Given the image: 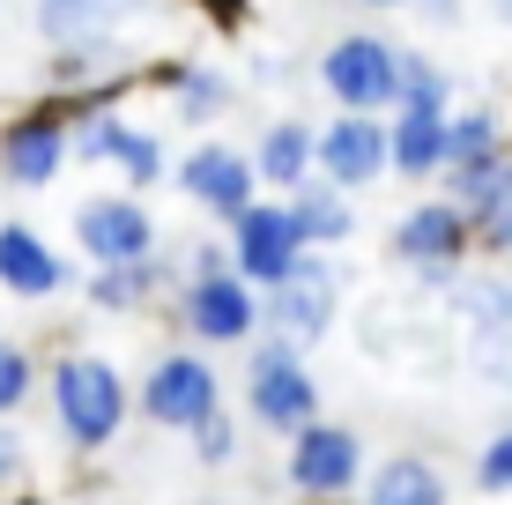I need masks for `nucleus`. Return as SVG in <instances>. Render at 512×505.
Listing matches in <instances>:
<instances>
[{"label": "nucleus", "mask_w": 512, "mask_h": 505, "mask_svg": "<svg viewBox=\"0 0 512 505\" xmlns=\"http://www.w3.org/2000/svg\"><path fill=\"white\" fill-rule=\"evenodd\" d=\"M282 201H290V223H297V238H305L312 253H334V246H349V238H357V194L327 186L320 171H312L297 194H282Z\"/></svg>", "instance_id": "obj_23"}, {"label": "nucleus", "mask_w": 512, "mask_h": 505, "mask_svg": "<svg viewBox=\"0 0 512 505\" xmlns=\"http://www.w3.org/2000/svg\"><path fill=\"white\" fill-rule=\"evenodd\" d=\"M82 505H104V498H82Z\"/></svg>", "instance_id": "obj_37"}, {"label": "nucleus", "mask_w": 512, "mask_h": 505, "mask_svg": "<svg viewBox=\"0 0 512 505\" xmlns=\"http://www.w3.org/2000/svg\"><path fill=\"white\" fill-rule=\"evenodd\" d=\"M364 431L357 424H334V416H312L305 431H290V454H282V483H290V498L305 505H349L364 491Z\"/></svg>", "instance_id": "obj_4"}, {"label": "nucleus", "mask_w": 512, "mask_h": 505, "mask_svg": "<svg viewBox=\"0 0 512 505\" xmlns=\"http://www.w3.org/2000/svg\"><path fill=\"white\" fill-rule=\"evenodd\" d=\"M312 164L342 194H372L386 179V119L379 112H334L327 127H312Z\"/></svg>", "instance_id": "obj_13"}, {"label": "nucleus", "mask_w": 512, "mask_h": 505, "mask_svg": "<svg viewBox=\"0 0 512 505\" xmlns=\"http://www.w3.org/2000/svg\"><path fill=\"white\" fill-rule=\"evenodd\" d=\"M45 75L52 97H119L127 82L149 75V60L127 38H75V45H45Z\"/></svg>", "instance_id": "obj_15"}, {"label": "nucleus", "mask_w": 512, "mask_h": 505, "mask_svg": "<svg viewBox=\"0 0 512 505\" xmlns=\"http://www.w3.org/2000/svg\"><path fill=\"white\" fill-rule=\"evenodd\" d=\"M357 8H409V0H357Z\"/></svg>", "instance_id": "obj_34"}, {"label": "nucleus", "mask_w": 512, "mask_h": 505, "mask_svg": "<svg viewBox=\"0 0 512 505\" xmlns=\"http://www.w3.org/2000/svg\"><path fill=\"white\" fill-rule=\"evenodd\" d=\"M297 505H305V498H297Z\"/></svg>", "instance_id": "obj_38"}, {"label": "nucleus", "mask_w": 512, "mask_h": 505, "mask_svg": "<svg viewBox=\"0 0 512 505\" xmlns=\"http://www.w3.org/2000/svg\"><path fill=\"white\" fill-rule=\"evenodd\" d=\"M238 446H245V424L231 409H208L201 424L186 431V454H193V468H231L238 461Z\"/></svg>", "instance_id": "obj_29"}, {"label": "nucleus", "mask_w": 512, "mask_h": 505, "mask_svg": "<svg viewBox=\"0 0 512 505\" xmlns=\"http://www.w3.org/2000/svg\"><path fill=\"white\" fill-rule=\"evenodd\" d=\"M446 201L468 208V231L483 260H512V149L483 171H446Z\"/></svg>", "instance_id": "obj_17"}, {"label": "nucleus", "mask_w": 512, "mask_h": 505, "mask_svg": "<svg viewBox=\"0 0 512 505\" xmlns=\"http://www.w3.org/2000/svg\"><path fill=\"white\" fill-rule=\"evenodd\" d=\"M149 75L171 90V112H179L186 127H208V119H223L238 104V82L223 75V67H208V60H164V67H149Z\"/></svg>", "instance_id": "obj_24"}, {"label": "nucleus", "mask_w": 512, "mask_h": 505, "mask_svg": "<svg viewBox=\"0 0 512 505\" xmlns=\"http://www.w3.org/2000/svg\"><path fill=\"white\" fill-rule=\"evenodd\" d=\"M409 8L423 15V23H438V30H453V23H461V0H409Z\"/></svg>", "instance_id": "obj_32"}, {"label": "nucleus", "mask_w": 512, "mask_h": 505, "mask_svg": "<svg viewBox=\"0 0 512 505\" xmlns=\"http://www.w3.org/2000/svg\"><path fill=\"white\" fill-rule=\"evenodd\" d=\"M193 505H231V498H193Z\"/></svg>", "instance_id": "obj_35"}, {"label": "nucleus", "mask_w": 512, "mask_h": 505, "mask_svg": "<svg viewBox=\"0 0 512 505\" xmlns=\"http://www.w3.org/2000/svg\"><path fill=\"white\" fill-rule=\"evenodd\" d=\"M67 164H75V142H67V104L60 97H38V104L0 119V186L45 194Z\"/></svg>", "instance_id": "obj_9"}, {"label": "nucleus", "mask_w": 512, "mask_h": 505, "mask_svg": "<svg viewBox=\"0 0 512 505\" xmlns=\"http://www.w3.org/2000/svg\"><path fill=\"white\" fill-rule=\"evenodd\" d=\"M401 104H409V112H453V75L431 60V52H416V45L401 52Z\"/></svg>", "instance_id": "obj_28"}, {"label": "nucleus", "mask_w": 512, "mask_h": 505, "mask_svg": "<svg viewBox=\"0 0 512 505\" xmlns=\"http://www.w3.org/2000/svg\"><path fill=\"white\" fill-rule=\"evenodd\" d=\"M67 283H75V268H67V253L52 246L38 223H0V290L15 305H45Z\"/></svg>", "instance_id": "obj_18"}, {"label": "nucleus", "mask_w": 512, "mask_h": 505, "mask_svg": "<svg viewBox=\"0 0 512 505\" xmlns=\"http://www.w3.org/2000/svg\"><path fill=\"white\" fill-rule=\"evenodd\" d=\"M505 104H453L446 112V171H483V164H498V156L512 149L505 142ZM438 171V179H446Z\"/></svg>", "instance_id": "obj_25"}, {"label": "nucleus", "mask_w": 512, "mask_h": 505, "mask_svg": "<svg viewBox=\"0 0 512 505\" xmlns=\"http://www.w3.org/2000/svg\"><path fill=\"white\" fill-rule=\"evenodd\" d=\"M320 416V372L297 342L260 335L245 342V424L268 431V439H290Z\"/></svg>", "instance_id": "obj_2"}, {"label": "nucleus", "mask_w": 512, "mask_h": 505, "mask_svg": "<svg viewBox=\"0 0 512 505\" xmlns=\"http://www.w3.org/2000/svg\"><path fill=\"white\" fill-rule=\"evenodd\" d=\"M171 320L193 350H245L260 335V290L245 283L238 268H201V275H179L171 290Z\"/></svg>", "instance_id": "obj_5"}, {"label": "nucleus", "mask_w": 512, "mask_h": 505, "mask_svg": "<svg viewBox=\"0 0 512 505\" xmlns=\"http://www.w3.org/2000/svg\"><path fill=\"white\" fill-rule=\"evenodd\" d=\"M149 15V0H30V30L45 45H75V38H119L127 23Z\"/></svg>", "instance_id": "obj_19"}, {"label": "nucleus", "mask_w": 512, "mask_h": 505, "mask_svg": "<svg viewBox=\"0 0 512 505\" xmlns=\"http://www.w3.org/2000/svg\"><path fill=\"white\" fill-rule=\"evenodd\" d=\"M401 38H386V30H342L320 60H312V75H320V90L334 97V112H394L401 104Z\"/></svg>", "instance_id": "obj_3"}, {"label": "nucleus", "mask_w": 512, "mask_h": 505, "mask_svg": "<svg viewBox=\"0 0 512 505\" xmlns=\"http://www.w3.org/2000/svg\"><path fill=\"white\" fill-rule=\"evenodd\" d=\"M23 476H30V446H23L15 424H0V491H15Z\"/></svg>", "instance_id": "obj_31"}, {"label": "nucleus", "mask_w": 512, "mask_h": 505, "mask_svg": "<svg viewBox=\"0 0 512 505\" xmlns=\"http://www.w3.org/2000/svg\"><path fill=\"white\" fill-rule=\"evenodd\" d=\"M253 156V179L260 186H275V194H297V186L312 179V119H297V112H282V119H268L260 127V142L245 149Z\"/></svg>", "instance_id": "obj_22"}, {"label": "nucleus", "mask_w": 512, "mask_h": 505, "mask_svg": "<svg viewBox=\"0 0 512 505\" xmlns=\"http://www.w3.org/2000/svg\"><path fill=\"white\" fill-rule=\"evenodd\" d=\"M179 290V260L164 246L141 253V260H119V268H90L82 275V305L104 312V320H134V312H156Z\"/></svg>", "instance_id": "obj_16"}, {"label": "nucleus", "mask_w": 512, "mask_h": 505, "mask_svg": "<svg viewBox=\"0 0 512 505\" xmlns=\"http://www.w3.org/2000/svg\"><path fill=\"white\" fill-rule=\"evenodd\" d=\"M475 491L483 498H512V424L483 439V454H475Z\"/></svg>", "instance_id": "obj_30"}, {"label": "nucleus", "mask_w": 512, "mask_h": 505, "mask_svg": "<svg viewBox=\"0 0 512 505\" xmlns=\"http://www.w3.org/2000/svg\"><path fill=\"white\" fill-rule=\"evenodd\" d=\"M104 171H119V179H127V194H149V186L171 179V149H164V134H156V127H134V119H127Z\"/></svg>", "instance_id": "obj_26"}, {"label": "nucleus", "mask_w": 512, "mask_h": 505, "mask_svg": "<svg viewBox=\"0 0 512 505\" xmlns=\"http://www.w3.org/2000/svg\"><path fill=\"white\" fill-rule=\"evenodd\" d=\"M394 260L416 275V298H446L453 283H461V268H468V253H475V231H468V208L461 201H416L409 216L394 223Z\"/></svg>", "instance_id": "obj_7"}, {"label": "nucleus", "mask_w": 512, "mask_h": 505, "mask_svg": "<svg viewBox=\"0 0 512 505\" xmlns=\"http://www.w3.org/2000/svg\"><path fill=\"white\" fill-rule=\"evenodd\" d=\"M171 186H179L201 216H216V223H231L245 201H260L253 156L231 149V142H193L186 156H171Z\"/></svg>", "instance_id": "obj_14"}, {"label": "nucleus", "mask_w": 512, "mask_h": 505, "mask_svg": "<svg viewBox=\"0 0 512 505\" xmlns=\"http://www.w3.org/2000/svg\"><path fill=\"white\" fill-rule=\"evenodd\" d=\"M134 409H141V424H149V431H179V439H186L208 409H223V372H216V357L193 350V342L156 350L149 372H141V387H134Z\"/></svg>", "instance_id": "obj_6"}, {"label": "nucleus", "mask_w": 512, "mask_h": 505, "mask_svg": "<svg viewBox=\"0 0 512 505\" xmlns=\"http://www.w3.org/2000/svg\"><path fill=\"white\" fill-rule=\"evenodd\" d=\"M453 320L468 327V364L483 379H512V283L505 275H461L446 290Z\"/></svg>", "instance_id": "obj_12"}, {"label": "nucleus", "mask_w": 512, "mask_h": 505, "mask_svg": "<svg viewBox=\"0 0 512 505\" xmlns=\"http://www.w3.org/2000/svg\"><path fill=\"white\" fill-rule=\"evenodd\" d=\"M67 231H75V253L90 260V268H119V260H141V253L164 246L149 194H127V186H119V194H90V201H75Z\"/></svg>", "instance_id": "obj_10"}, {"label": "nucleus", "mask_w": 512, "mask_h": 505, "mask_svg": "<svg viewBox=\"0 0 512 505\" xmlns=\"http://www.w3.org/2000/svg\"><path fill=\"white\" fill-rule=\"evenodd\" d=\"M334 320H342V268H334L327 253H305L275 290H260V327L282 335V342H297V350L327 342Z\"/></svg>", "instance_id": "obj_8"}, {"label": "nucleus", "mask_w": 512, "mask_h": 505, "mask_svg": "<svg viewBox=\"0 0 512 505\" xmlns=\"http://www.w3.org/2000/svg\"><path fill=\"white\" fill-rule=\"evenodd\" d=\"M38 387H45V372H38V357H30V342L0 335V424H15V416L38 402Z\"/></svg>", "instance_id": "obj_27"}, {"label": "nucleus", "mask_w": 512, "mask_h": 505, "mask_svg": "<svg viewBox=\"0 0 512 505\" xmlns=\"http://www.w3.org/2000/svg\"><path fill=\"white\" fill-rule=\"evenodd\" d=\"M483 8H490V23H505V30H512V0H483Z\"/></svg>", "instance_id": "obj_33"}, {"label": "nucleus", "mask_w": 512, "mask_h": 505, "mask_svg": "<svg viewBox=\"0 0 512 505\" xmlns=\"http://www.w3.org/2000/svg\"><path fill=\"white\" fill-rule=\"evenodd\" d=\"M223 246H231V268L253 290H275L282 275L312 253L305 238H297V223H290V201H245L238 216L223 223Z\"/></svg>", "instance_id": "obj_11"}, {"label": "nucleus", "mask_w": 512, "mask_h": 505, "mask_svg": "<svg viewBox=\"0 0 512 505\" xmlns=\"http://www.w3.org/2000/svg\"><path fill=\"white\" fill-rule=\"evenodd\" d=\"M45 416L60 431V446L75 461H97L119 446V431L134 424V387L104 350H60L45 364Z\"/></svg>", "instance_id": "obj_1"}, {"label": "nucleus", "mask_w": 512, "mask_h": 505, "mask_svg": "<svg viewBox=\"0 0 512 505\" xmlns=\"http://www.w3.org/2000/svg\"><path fill=\"white\" fill-rule=\"evenodd\" d=\"M386 171L409 186H431L446 171V112H386Z\"/></svg>", "instance_id": "obj_21"}, {"label": "nucleus", "mask_w": 512, "mask_h": 505, "mask_svg": "<svg viewBox=\"0 0 512 505\" xmlns=\"http://www.w3.org/2000/svg\"><path fill=\"white\" fill-rule=\"evenodd\" d=\"M8 505H38V498H8Z\"/></svg>", "instance_id": "obj_36"}, {"label": "nucleus", "mask_w": 512, "mask_h": 505, "mask_svg": "<svg viewBox=\"0 0 512 505\" xmlns=\"http://www.w3.org/2000/svg\"><path fill=\"white\" fill-rule=\"evenodd\" d=\"M349 505H453V483L431 454L401 446V454H386L379 468H364V491Z\"/></svg>", "instance_id": "obj_20"}]
</instances>
